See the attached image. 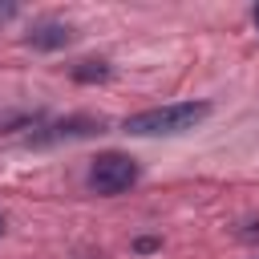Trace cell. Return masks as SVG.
I'll list each match as a JSON object with an SVG mask.
<instances>
[{
  "instance_id": "obj_1",
  "label": "cell",
  "mask_w": 259,
  "mask_h": 259,
  "mask_svg": "<svg viewBox=\"0 0 259 259\" xmlns=\"http://www.w3.org/2000/svg\"><path fill=\"white\" fill-rule=\"evenodd\" d=\"M206 117H210V101L154 105V109H142V113L125 117V134H142V138H150V134H186Z\"/></svg>"
},
{
  "instance_id": "obj_2",
  "label": "cell",
  "mask_w": 259,
  "mask_h": 259,
  "mask_svg": "<svg viewBox=\"0 0 259 259\" xmlns=\"http://www.w3.org/2000/svg\"><path fill=\"white\" fill-rule=\"evenodd\" d=\"M138 182V162L130 154H117V150H105L93 158L89 166V190L93 194H121Z\"/></svg>"
},
{
  "instance_id": "obj_3",
  "label": "cell",
  "mask_w": 259,
  "mask_h": 259,
  "mask_svg": "<svg viewBox=\"0 0 259 259\" xmlns=\"http://www.w3.org/2000/svg\"><path fill=\"white\" fill-rule=\"evenodd\" d=\"M89 134H101V117L77 113V117H61V121L36 125L28 134V146H49V142H61V138H89Z\"/></svg>"
},
{
  "instance_id": "obj_4",
  "label": "cell",
  "mask_w": 259,
  "mask_h": 259,
  "mask_svg": "<svg viewBox=\"0 0 259 259\" xmlns=\"http://www.w3.org/2000/svg\"><path fill=\"white\" fill-rule=\"evenodd\" d=\"M69 40H73V24H65V20H36L24 36V45L36 49V53H57Z\"/></svg>"
},
{
  "instance_id": "obj_5",
  "label": "cell",
  "mask_w": 259,
  "mask_h": 259,
  "mask_svg": "<svg viewBox=\"0 0 259 259\" xmlns=\"http://www.w3.org/2000/svg\"><path fill=\"white\" fill-rule=\"evenodd\" d=\"M109 61H81V65H73V81H81V85H93V81H109Z\"/></svg>"
},
{
  "instance_id": "obj_6",
  "label": "cell",
  "mask_w": 259,
  "mask_h": 259,
  "mask_svg": "<svg viewBox=\"0 0 259 259\" xmlns=\"http://www.w3.org/2000/svg\"><path fill=\"white\" fill-rule=\"evenodd\" d=\"M40 113H28V109H0V134H12V130H32Z\"/></svg>"
},
{
  "instance_id": "obj_7",
  "label": "cell",
  "mask_w": 259,
  "mask_h": 259,
  "mask_svg": "<svg viewBox=\"0 0 259 259\" xmlns=\"http://www.w3.org/2000/svg\"><path fill=\"white\" fill-rule=\"evenodd\" d=\"M158 247H162V239H154V235H146V239L134 243V251H142V255H150V251H158Z\"/></svg>"
},
{
  "instance_id": "obj_8",
  "label": "cell",
  "mask_w": 259,
  "mask_h": 259,
  "mask_svg": "<svg viewBox=\"0 0 259 259\" xmlns=\"http://www.w3.org/2000/svg\"><path fill=\"white\" fill-rule=\"evenodd\" d=\"M16 12H20V8H16V4H0V24H8V20H12V16H16Z\"/></svg>"
},
{
  "instance_id": "obj_9",
  "label": "cell",
  "mask_w": 259,
  "mask_h": 259,
  "mask_svg": "<svg viewBox=\"0 0 259 259\" xmlns=\"http://www.w3.org/2000/svg\"><path fill=\"white\" fill-rule=\"evenodd\" d=\"M243 239H247V243H259V223H247V231H243Z\"/></svg>"
},
{
  "instance_id": "obj_10",
  "label": "cell",
  "mask_w": 259,
  "mask_h": 259,
  "mask_svg": "<svg viewBox=\"0 0 259 259\" xmlns=\"http://www.w3.org/2000/svg\"><path fill=\"white\" fill-rule=\"evenodd\" d=\"M251 20H255V28H259V4H255V8H251Z\"/></svg>"
},
{
  "instance_id": "obj_11",
  "label": "cell",
  "mask_w": 259,
  "mask_h": 259,
  "mask_svg": "<svg viewBox=\"0 0 259 259\" xmlns=\"http://www.w3.org/2000/svg\"><path fill=\"white\" fill-rule=\"evenodd\" d=\"M0 239H4V214H0Z\"/></svg>"
}]
</instances>
